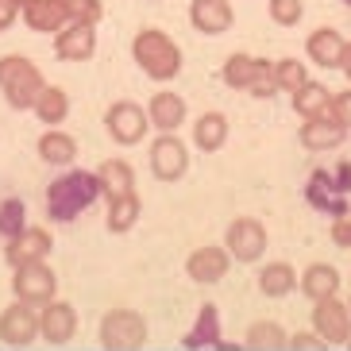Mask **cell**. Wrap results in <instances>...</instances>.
Returning <instances> with one entry per match:
<instances>
[{
    "label": "cell",
    "mask_w": 351,
    "mask_h": 351,
    "mask_svg": "<svg viewBox=\"0 0 351 351\" xmlns=\"http://www.w3.org/2000/svg\"><path fill=\"white\" fill-rule=\"evenodd\" d=\"M298 139H301L305 151H336V147L348 139V128L336 124L332 116H320V120H305V124H301Z\"/></svg>",
    "instance_id": "obj_17"
},
{
    "label": "cell",
    "mask_w": 351,
    "mask_h": 351,
    "mask_svg": "<svg viewBox=\"0 0 351 351\" xmlns=\"http://www.w3.org/2000/svg\"><path fill=\"white\" fill-rule=\"evenodd\" d=\"M343 4H351V0H343Z\"/></svg>",
    "instance_id": "obj_45"
},
{
    "label": "cell",
    "mask_w": 351,
    "mask_h": 351,
    "mask_svg": "<svg viewBox=\"0 0 351 351\" xmlns=\"http://www.w3.org/2000/svg\"><path fill=\"white\" fill-rule=\"evenodd\" d=\"M182 348H217V351H236V343L224 340V332H220V309L217 305H201L197 313L193 328L182 336Z\"/></svg>",
    "instance_id": "obj_13"
},
{
    "label": "cell",
    "mask_w": 351,
    "mask_h": 351,
    "mask_svg": "<svg viewBox=\"0 0 351 351\" xmlns=\"http://www.w3.org/2000/svg\"><path fill=\"white\" fill-rule=\"evenodd\" d=\"M27 205H23L20 197H4L0 201V236H4V243L16 236H23L27 232Z\"/></svg>",
    "instance_id": "obj_30"
},
{
    "label": "cell",
    "mask_w": 351,
    "mask_h": 351,
    "mask_svg": "<svg viewBox=\"0 0 351 351\" xmlns=\"http://www.w3.org/2000/svg\"><path fill=\"white\" fill-rule=\"evenodd\" d=\"M301 293L317 305V301H328L340 293V270L332 263H313L305 274H301Z\"/></svg>",
    "instance_id": "obj_21"
},
{
    "label": "cell",
    "mask_w": 351,
    "mask_h": 351,
    "mask_svg": "<svg viewBox=\"0 0 351 351\" xmlns=\"http://www.w3.org/2000/svg\"><path fill=\"white\" fill-rule=\"evenodd\" d=\"M332 120H336V124H343V128H348V132H351V89H348V93H336V97H332Z\"/></svg>",
    "instance_id": "obj_37"
},
{
    "label": "cell",
    "mask_w": 351,
    "mask_h": 351,
    "mask_svg": "<svg viewBox=\"0 0 351 351\" xmlns=\"http://www.w3.org/2000/svg\"><path fill=\"white\" fill-rule=\"evenodd\" d=\"M35 340H43L39 332V309L12 301L8 309L0 313V343L4 348H32Z\"/></svg>",
    "instance_id": "obj_6"
},
{
    "label": "cell",
    "mask_w": 351,
    "mask_h": 351,
    "mask_svg": "<svg viewBox=\"0 0 351 351\" xmlns=\"http://www.w3.org/2000/svg\"><path fill=\"white\" fill-rule=\"evenodd\" d=\"M189 20H193L197 32L220 35V32H228V27H232V8H228V0H193Z\"/></svg>",
    "instance_id": "obj_23"
},
{
    "label": "cell",
    "mask_w": 351,
    "mask_h": 351,
    "mask_svg": "<svg viewBox=\"0 0 351 351\" xmlns=\"http://www.w3.org/2000/svg\"><path fill=\"white\" fill-rule=\"evenodd\" d=\"M0 89H4V97L16 112H27V108H35V101L47 85H43V73L32 58L8 54V58H0Z\"/></svg>",
    "instance_id": "obj_3"
},
{
    "label": "cell",
    "mask_w": 351,
    "mask_h": 351,
    "mask_svg": "<svg viewBox=\"0 0 351 351\" xmlns=\"http://www.w3.org/2000/svg\"><path fill=\"white\" fill-rule=\"evenodd\" d=\"M332 243L351 251V213H348V217H340V220H332Z\"/></svg>",
    "instance_id": "obj_39"
},
{
    "label": "cell",
    "mask_w": 351,
    "mask_h": 351,
    "mask_svg": "<svg viewBox=\"0 0 351 351\" xmlns=\"http://www.w3.org/2000/svg\"><path fill=\"white\" fill-rule=\"evenodd\" d=\"M193 143L201 147V151H220V147L228 143V120L224 112H205V116H197V124H193Z\"/></svg>",
    "instance_id": "obj_26"
},
{
    "label": "cell",
    "mask_w": 351,
    "mask_h": 351,
    "mask_svg": "<svg viewBox=\"0 0 351 351\" xmlns=\"http://www.w3.org/2000/svg\"><path fill=\"white\" fill-rule=\"evenodd\" d=\"M97 340L108 351H139L147 343V320L135 309H108L101 317Z\"/></svg>",
    "instance_id": "obj_4"
},
{
    "label": "cell",
    "mask_w": 351,
    "mask_h": 351,
    "mask_svg": "<svg viewBox=\"0 0 351 351\" xmlns=\"http://www.w3.org/2000/svg\"><path fill=\"white\" fill-rule=\"evenodd\" d=\"M289 348L293 351H320V348H328V343L320 340L317 332H293L289 336Z\"/></svg>",
    "instance_id": "obj_38"
},
{
    "label": "cell",
    "mask_w": 351,
    "mask_h": 351,
    "mask_svg": "<svg viewBox=\"0 0 351 351\" xmlns=\"http://www.w3.org/2000/svg\"><path fill=\"white\" fill-rule=\"evenodd\" d=\"M147 116H151V124L162 135H174L182 128V120H186V101L178 93H155L151 104H147Z\"/></svg>",
    "instance_id": "obj_22"
},
{
    "label": "cell",
    "mask_w": 351,
    "mask_h": 351,
    "mask_svg": "<svg viewBox=\"0 0 351 351\" xmlns=\"http://www.w3.org/2000/svg\"><path fill=\"white\" fill-rule=\"evenodd\" d=\"M270 20L282 27H293L301 20V0H270Z\"/></svg>",
    "instance_id": "obj_36"
},
{
    "label": "cell",
    "mask_w": 351,
    "mask_h": 351,
    "mask_svg": "<svg viewBox=\"0 0 351 351\" xmlns=\"http://www.w3.org/2000/svg\"><path fill=\"white\" fill-rule=\"evenodd\" d=\"M313 332H317L324 343H332V348L351 343V313H348V301H340V298L317 301V305H313Z\"/></svg>",
    "instance_id": "obj_9"
},
{
    "label": "cell",
    "mask_w": 351,
    "mask_h": 351,
    "mask_svg": "<svg viewBox=\"0 0 351 351\" xmlns=\"http://www.w3.org/2000/svg\"><path fill=\"white\" fill-rule=\"evenodd\" d=\"M189 166V151L178 135H158L151 143V174L158 182H178Z\"/></svg>",
    "instance_id": "obj_12"
},
{
    "label": "cell",
    "mask_w": 351,
    "mask_h": 351,
    "mask_svg": "<svg viewBox=\"0 0 351 351\" xmlns=\"http://www.w3.org/2000/svg\"><path fill=\"white\" fill-rule=\"evenodd\" d=\"M348 348H351V343H348Z\"/></svg>",
    "instance_id": "obj_46"
},
{
    "label": "cell",
    "mask_w": 351,
    "mask_h": 351,
    "mask_svg": "<svg viewBox=\"0 0 351 351\" xmlns=\"http://www.w3.org/2000/svg\"><path fill=\"white\" fill-rule=\"evenodd\" d=\"M16 4H20V12H23V8H27V4H32V0H16Z\"/></svg>",
    "instance_id": "obj_43"
},
{
    "label": "cell",
    "mask_w": 351,
    "mask_h": 351,
    "mask_svg": "<svg viewBox=\"0 0 351 351\" xmlns=\"http://www.w3.org/2000/svg\"><path fill=\"white\" fill-rule=\"evenodd\" d=\"M93 47H97V39H93V27L89 23H70L66 32L54 35V54L62 62H85L93 54Z\"/></svg>",
    "instance_id": "obj_19"
},
{
    "label": "cell",
    "mask_w": 351,
    "mask_h": 351,
    "mask_svg": "<svg viewBox=\"0 0 351 351\" xmlns=\"http://www.w3.org/2000/svg\"><path fill=\"white\" fill-rule=\"evenodd\" d=\"M16 12H20V4H16V0H0V32H4V27H12Z\"/></svg>",
    "instance_id": "obj_41"
},
{
    "label": "cell",
    "mask_w": 351,
    "mask_h": 351,
    "mask_svg": "<svg viewBox=\"0 0 351 351\" xmlns=\"http://www.w3.org/2000/svg\"><path fill=\"white\" fill-rule=\"evenodd\" d=\"M251 97H274L278 93V77H274V62H267V58H258V73H255V82H251V89H247Z\"/></svg>",
    "instance_id": "obj_34"
},
{
    "label": "cell",
    "mask_w": 351,
    "mask_h": 351,
    "mask_svg": "<svg viewBox=\"0 0 351 351\" xmlns=\"http://www.w3.org/2000/svg\"><path fill=\"white\" fill-rule=\"evenodd\" d=\"M332 178H336V186L343 189V193L351 197V162L343 158V162H336V170H332Z\"/></svg>",
    "instance_id": "obj_40"
},
{
    "label": "cell",
    "mask_w": 351,
    "mask_h": 351,
    "mask_svg": "<svg viewBox=\"0 0 351 351\" xmlns=\"http://www.w3.org/2000/svg\"><path fill=\"white\" fill-rule=\"evenodd\" d=\"M243 348L251 351H282L289 348V332L282 328L278 320H255L247 328V336H243Z\"/></svg>",
    "instance_id": "obj_25"
},
{
    "label": "cell",
    "mask_w": 351,
    "mask_h": 351,
    "mask_svg": "<svg viewBox=\"0 0 351 351\" xmlns=\"http://www.w3.org/2000/svg\"><path fill=\"white\" fill-rule=\"evenodd\" d=\"M104 128H108V135H112L116 143L132 147L147 135L151 116H147V108H139L135 101H116L112 108H108V116H104Z\"/></svg>",
    "instance_id": "obj_10"
},
{
    "label": "cell",
    "mask_w": 351,
    "mask_h": 351,
    "mask_svg": "<svg viewBox=\"0 0 351 351\" xmlns=\"http://www.w3.org/2000/svg\"><path fill=\"white\" fill-rule=\"evenodd\" d=\"M32 112L39 116V120H43L47 128H58V124L66 120V116H70V97H66L62 89H58V85H47V89L39 93V101H35Z\"/></svg>",
    "instance_id": "obj_28"
},
{
    "label": "cell",
    "mask_w": 351,
    "mask_h": 351,
    "mask_svg": "<svg viewBox=\"0 0 351 351\" xmlns=\"http://www.w3.org/2000/svg\"><path fill=\"white\" fill-rule=\"evenodd\" d=\"M258 289L263 298H289L293 289H301V274L289 263H267L258 270Z\"/></svg>",
    "instance_id": "obj_24"
},
{
    "label": "cell",
    "mask_w": 351,
    "mask_h": 351,
    "mask_svg": "<svg viewBox=\"0 0 351 351\" xmlns=\"http://www.w3.org/2000/svg\"><path fill=\"white\" fill-rule=\"evenodd\" d=\"M255 73H258V58H251V54H232L224 62V82L232 89H251Z\"/></svg>",
    "instance_id": "obj_32"
},
{
    "label": "cell",
    "mask_w": 351,
    "mask_h": 351,
    "mask_svg": "<svg viewBox=\"0 0 351 351\" xmlns=\"http://www.w3.org/2000/svg\"><path fill=\"white\" fill-rule=\"evenodd\" d=\"M39 332L43 340L54 343V348H62L77 336V309L66 305V301H51L47 309H39Z\"/></svg>",
    "instance_id": "obj_14"
},
{
    "label": "cell",
    "mask_w": 351,
    "mask_h": 351,
    "mask_svg": "<svg viewBox=\"0 0 351 351\" xmlns=\"http://www.w3.org/2000/svg\"><path fill=\"white\" fill-rule=\"evenodd\" d=\"M23 20H27L32 32H51V35L66 32L73 23L70 12L62 8V0H32V4L23 8Z\"/></svg>",
    "instance_id": "obj_20"
},
{
    "label": "cell",
    "mask_w": 351,
    "mask_h": 351,
    "mask_svg": "<svg viewBox=\"0 0 351 351\" xmlns=\"http://www.w3.org/2000/svg\"><path fill=\"white\" fill-rule=\"evenodd\" d=\"M274 77H278V89L289 97H298L305 85H309V73H305V66L298 62V58H282V62H274Z\"/></svg>",
    "instance_id": "obj_33"
},
{
    "label": "cell",
    "mask_w": 351,
    "mask_h": 351,
    "mask_svg": "<svg viewBox=\"0 0 351 351\" xmlns=\"http://www.w3.org/2000/svg\"><path fill=\"white\" fill-rule=\"evenodd\" d=\"M97 182H101V193L108 201H120V197H135V170L124 158H104L97 166Z\"/></svg>",
    "instance_id": "obj_18"
},
{
    "label": "cell",
    "mask_w": 351,
    "mask_h": 351,
    "mask_svg": "<svg viewBox=\"0 0 351 351\" xmlns=\"http://www.w3.org/2000/svg\"><path fill=\"white\" fill-rule=\"evenodd\" d=\"M12 293L16 301L32 305V309H47L51 301H58V278L47 263H35V267H23V270H12Z\"/></svg>",
    "instance_id": "obj_5"
},
{
    "label": "cell",
    "mask_w": 351,
    "mask_h": 351,
    "mask_svg": "<svg viewBox=\"0 0 351 351\" xmlns=\"http://www.w3.org/2000/svg\"><path fill=\"white\" fill-rule=\"evenodd\" d=\"M348 313H351V298H348Z\"/></svg>",
    "instance_id": "obj_44"
},
{
    "label": "cell",
    "mask_w": 351,
    "mask_h": 351,
    "mask_svg": "<svg viewBox=\"0 0 351 351\" xmlns=\"http://www.w3.org/2000/svg\"><path fill=\"white\" fill-rule=\"evenodd\" d=\"M135 220H139V197H120V201H108V232H112V236L132 232Z\"/></svg>",
    "instance_id": "obj_31"
},
{
    "label": "cell",
    "mask_w": 351,
    "mask_h": 351,
    "mask_svg": "<svg viewBox=\"0 0 351 351\" xmlns=\"http://www.w3.org/2000/svg\"><path fill=\"white\" fill-rule=\"evenodd\" d=\"M232 267V255L228 247H197L193 255L186 258V274L197 282V286H217L220 278Z\"/></svg>",
    "instance_id": "obj_15"
},
{
    "label": "cell",
    "mask_w": 351,
    "mask_h": 351,
    "mask_svg": "<svg viewBox=\"0 0 351 351\" xmlns=\"http://www.w3.org/2000/svg\"><path fill=\"white\" fill-rule=\"evenodd\" d=\"M293 108L301 112V120H320V116L332 112V93L320 82H309L298 97H293Z\"/></svg>",
    "instance_id": "obj_29"
},
{
    "label": "cell",
    "mask_w": 351,
    "mask_h": 351,
    "mask_svg": "<svg viewBox=\"0 0 351 351\" xmlns=\"http://www.w3.org/2000/svg\"><path fill=\"white\" fill-rule=\"evenodd\" d=\"M305 51H309V58H313L317 66H324V70H336V66H343L348 43H343V35L336 32V27H317V32L305 39Z\"/></svg>",
    "instance_id": "obj_16"
},
{
    "label": "cell",
    "mask_w": 351,
    "mask_h": 351,
    "mask_svg": "<svg viewBox=\"0 0 351 351\" xmlns=\"http://www.w3.org/2000/svg\"><path fill=\"white\" fill-rule=\"evenodd\" d=\"M39 158L47 166H70L73 158H77V143H73V135H66V132H43Z\"/></svg>",
    "instance_id": "obj_27"
},
{
    "label": "cell",
    "mask_w": 351,
    "mask_h": 351,
    "mask_svg": "<svg viewBox=\"0 0 351 351\" xmlns=\"http://www.w3.org/2000/svg\"><path fill=\"white\" fill-rule=\"evenodd\" d=\"M132 54H135V62H139V70H143L147 77H155V82H170V77H178V70H182V51H178V43L166 32H155V27H147V32L135 35Z\"/></svg>",
    "instance_id": "obj_2"
},
{
    "label": "cell",
    "mask_w": 351,
    "mask_h": 351,
    "mask_svg": "<svg viewBox=\"0 0 351 351\" xmlns=\"http://www.w3.org/2000/svg\"><path fill=\"white\" fill-rule=\"evenodd\" d=\"M343 73L351 77V43H348V54H343Z\"/></svg>",
    "instance_id": "obj_42"
},
{
    "label": "cell",
    "mask_w": 351,
    "mask_h": 351,
    "mask_svg": "<svg viewBox=\"0 0 351 351\" xmlns=\"http://www.w3.org/2000/svg\"><path fill=\"white\" fill-rule=\"evenodd\" d=\"M305 201H309L317 213H324V217L340 220L351 213L348 205V193H343L340 186H336V178H332V170H313L309 182H305Z\"/></svg>",
    "instance_id": "obj_11"
},
{
    "label": "cell",
    "mask_w": 351,
    "mask_h": 351,
    "mask_svg": "<svg viewBox=\"0 0 351 351\" xmlns=\"http://www.w3.org/2000/svg\"><path fill=\"white\" fill-rule=\"evenodd\" d=\"M97 197H104L97 170L93 174L89 170H66L47 186V217L54 224H70V220H77L82 213H89L97 205Z\"/></svg>",
    "instance_id": "obj_1"
},
{
    "label": "cell",
    "mask_w": 351,
    "mask_h": 351,
    "mask_svg": "<svg viewBox=\"0 0 351 351\" xmlns=\"http://www.w3.org/2000/svg\"><path fill=\"white\" fill-rule=\"evenodd\" d=\"M54 251V236L47 228H27L23 236L8 239L4 243V263L12 270H23V267H35V263H47V255Z\"/></svg>",
    "instance_id": "obj_8"
},
{
    "label": "cell",
    "mask_w": 351,
    "mask_h": 351,
    "mask_svg": "<svg viewBox=\"0 0 351 351\" xmlns=\"http://www.w3.org/2000/svg\"><path fill=\"white\" fill-rule=\"evenodd\" d=\"M224 247L236 263H258V258L267 255V228L251 217L232 220L224 232Z\"/></svg>",
    "instance_id": "obj_7"
},
{
    "label": "cell",
    "mask_w": 351,
    "mask_h": 351,
    "mask_svg": "<svg viewBox=\"0 0 351 351\" xmlns=\"http://www.w3.org/2000/svg\"><path fill=\"white\" fill-rule=\"evenodd\" d=\"M62 8L70 12L73 23H89L93 27L101 20V0H62Z\"/></svg>",
    "instance_id": "obj_35"
}]
</instances>
